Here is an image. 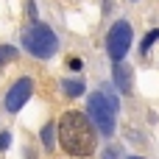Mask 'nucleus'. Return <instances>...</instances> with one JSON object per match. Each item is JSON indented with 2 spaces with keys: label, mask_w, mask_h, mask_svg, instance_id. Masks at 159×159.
<instances>
[{
  "label": "nucleus",
  "mask_w": 159,
  "mask_h": 159,
  "mask_svg": "<svg viewBox=\"0 0 159 159\" xmlns=\"http://www.w3.org/2000/svg\"><path fill=\"white\" fill-rule=\"evenodd\" d=\"M131 159H143V157H131Z\"/></svg>",
  "instance_id": "ddd939ff"
},
{
  "label": "nucleus",
  "mask_w": 159,
  "mask_h": 159,
  "mask_svg": "<svg viewBox=\"0 0 159 159\" xmlns=\"http://www.w3.org/2000/svg\"><path fill=\"white\" fill-rule=\"evenodd\" d=\"M8 143H11V134H8V131H3V134H0V151H6V148H8Z\"/></svg>",
  "instance_id": "9b49d317"
},
{
  "label": "nucleus",
  "mask_w": 159,
  "mask_h": 159,
  "mask_svg": "<svg viewBox=\"0 0 159 159\" xmlns=\"http://www.w3.org/2000/svg\"><path fill=\"white\" fill-rule=\"evenodd\" d=\"M157 39H159V28H154V31H151V34H148V36L143 39V45H140V50H143V53H148V50H151V45H154Z\"/></svg>",
  "instance_id": "1a4fd4ad"
},
{
  "label": "nucleus",
  "mask_w": 159,
  "mask_h": 159,
  "mask_svg": "<svg viewBox=\"0 0 159 159\" xmlns=\"http://www.w3.org/2000/svg\"><path fill=\"white\" fill-rule=\"evenodd\" d=\"M64 95H70V98L84 95V84L81 81H64Z\"/></svg>",
  "instance_id": "0eeeda50"
},
{
  "label": "nucleus",
  "mask_w": 159,
  "mask_h": 159,
  "mask_svg": "<svg viewBox=\"0 0 159 159\" xmlns=\"http://www.w3.org/2000/svg\"><path fill=\"white\" fill-rule=\"evenodd\" d=\"M131 39H134L131 25H129L126 20H117V22L112 25V31H109V42H106L109 56H112V61H115V64H117V61H123V56H126V53H129V48H131Z\"/></svg>",
  "instance_id": "20e7f679"
},
{
  "label": "nucleus",
  "mask_w": 159,
  "mask_h": 159,
  "mask_svg": "<svg viewBox=\"0 0 159 159\" xmlns=\"http://www.w3.org/2000/svg\"><path fill=\"white\" fill-rule=\"evenodd\" d=\"M42 143H45V148H53V126L42 129Z\"/></svg>",
  "instance_id": "9d476101"
},
{
  "label": "nucleus",
  "mask_w": 159,
  "mask_h": 159,
  "mask_svg": "<svg viewBox=\"0 0 159 159\" xmlns=\"http://www.w3.org/2000/svg\"><path fill=\"white\" fill-rule=\"evenodd\" d=\"M14 59H17V48H11V45H0V67L8 64V61H14Z\"/></svg>",
  "instance_id": "6e6552de"
},
{
  "label": "nucleus",
  "mask_w": 159,
  "mask_h": 159,
  "mask_svg": "<svg viewBox=\"0 0 159 159\" xmlns=\"http://www.w3.org/2000/svg\"><path fill=\"white\" fill-rule=\"evenodd\" d=\"M129 75H131V73H129V70H126V67L117 61V67H115V81H117L120 92H129V89H131V81H129Z\"/></svg>",
  "instance_id": "423d86ee"
},
{
  "label": "nucleus",
  "mask_w": 159,
  "mask_h": 159,
  "mask_svg": "<svg viewBox=\"0 0 159 159\" xmlns=\"http://www.w3.org/2000/svg\"><path fill=\"white\" fill-rule=\"evenodd\" d=\"M87 115L92 117V123L106 134V137H112L115 134V115H117V101L109 95H103V92H95V95H89V101H87Z\"/></svg>",
  "instance_id": "f03ea898"
},
{
  "label": "nucleus",
  "mask_w": 159,
  "mask_h": 159,
  "mask_svg": "<svg viewBox=\"0 0 159 159\" xmlns=\"http://www.w3.org/2000/svg\"><path fill=\"white\" fill-rule=\"evenodd\" d=\"M103 159H117V151H106V157Z\"/></svg>",
  "instance_id": "f8f14e48"
},
{
  "label": "nucleus",
  "mask_w": 159,
  "mask_h": 159,
  "mask_svg": "<svg viewBox=\"0 0 159 159\" xmlns=\"http://www.w3.org/2000/svg\"><path fill=\"white\" fill-rule=\"evenodd\" d=\"M31 92H34L31 78H20V81L8 89V95H6V109H8V112H20V109L25 106V101L31 98Z\"/></svg>",
  "instance_id": "39448f33"
},
{
  "label": "nucleus",
  "mask_w": 159,
  "mask_h": 159,
  "mask_svg": "<svg viewBox=\"0 0 159 159\" xmlns=\"http://www.w3.org/2000/svg\"><path fill=\"white\" fill-rule=\"evenodd\" d=\"M22 42H25V50H28L31 56H36V59H50V56L59 50V39H56V34H53L48 25H34V28H28L25 36H22Z\"/></svg>",
  "instance_id": "7ed1b4c3"
},
{
  "label": "nucleus",
  "mask_w": 159,
  "mask_h": 159,
  "mask_svg": "<svg viewBox=\"0 0 159 159\" xmlns=\"http://www.w3.org/2000/svg\"><path fill=\"white\" fill-rule=\"evenodd\" d=\"M59 143L70 157H89L98 145V134L92 126V117L81 112H67L59 117Z\"/></svg>",
  "instance_id": "f257e3e1"
}]
</instances>
